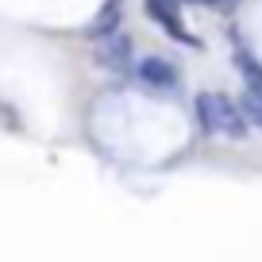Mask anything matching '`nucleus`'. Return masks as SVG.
<instances>
[{
	"instance_id": "obj_5",
	"label": "nucleus",
	"mask_w": 262,
	"mask_h": 262,
	"mask_svg": "<svg viewBox=\"0 0 262 262\" xmlns=\"http://www.w3.org/2000/svg\"><path fill=\"white\" fill-rule=\"evenodd\" d=\"M116 24H120V0H108L104 12L93 19L89 35H93V39H108V35H116Z\"/></svg>"
},
{
	"instance_id": "obj_6",
	"label": "nucleus",
	"mask_w": 262,
	"mask_h": 262,
	"mask_svg": "<svg viewBox=\"0 0 262 262\" xmlns=\"http://www.w3.org/2000/svg\"><path fill=\"white\" fill-rule=\"evenodd\" d=\"M239 112H243L247 123L262 127V85H247V89H243V104H239Z\"/></svg>"
},
{
	"instance_id": "obj_2",
	"label": "nucleus",
	"mask_w": 262,
	"mask_h": 262,
	"mask_svg": "<svg viewBox=\"0 0 262 262\" xmlns=\"http://www.w3.org/2000/svg\"><path fill=\"white\" fill-rule=\"evenodd\" d=\"M139 81L143 85H150V89H173L178 85V70H173L166 58H158V54H150V58H139Z\"/></svg>"
},
{
	"instance_id": "obj_4",
	"label": "nucleus",
	"mask_w": 262,
	"mask_h": 262,
	"mask_svg": "<svg viewBox=\"0 0 262 262\" xmlns=\"http://www.w3.org/2000/svg\"><path fill=\"white\" fill-rule=\"evenodd\" d=\"M97 62L104 66V70H123V66L131 62V39L127 35H108V39H100Z\"/></svg>"
},
{
	"instance_id": "obj_1",
	"label": "nucleus",
	"mask_w": 262,
	"mask_h": 262,
	"mask_svg": "<svg viewBox=\"0 0 262 262\" xmlns=\"http://www.w3.org/2000/svg\"><path fill=\"white\" fill-rule=\"evenodd\" d=\"M196 120H201L205 131L228 135V139H243L247 127H251V123L243 120V112H239L228 97H220V93H201V97H196Z\"/></svg>"
},
{
	"instance_id": "obj_7",
	"label": "nucleus",
	"mask_w": 262,
	"mask_h": 262,
	"mask_svg": "<svg viewBox=\"0 0 262 262\" xmlns=\"http://www.w3.org/2000/svg\"><path fill=\"white\" fill-rule=\"evenodd\" d=\"M235 66H239V70H243L247 85H262V66L254 62L251 54H235Z\"/></svg>"
},
{
	"instance_id": "obj_3",
	"label": "nucleus",
	"mask_w": 262,
	"mask_h": 262,
	"mask_svg": "<svg viewBox=\"0 0 262 262\" xmlns=\"http://www.w3.org/2000/svg\"><path fill=\"white\" fill-rule=\"evenodd\" d=\"M147 12H150L155 19H158V24H162V31H166V35H173L178 42H189V47L196 42L193 35L185 31V24H181L178 8H173V0H147Z\"/></svg>"
}]
</instances>
